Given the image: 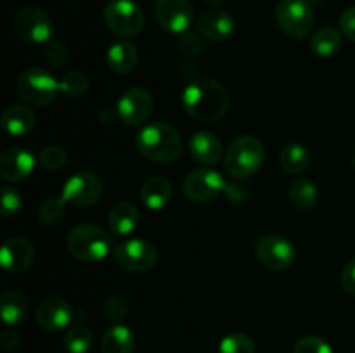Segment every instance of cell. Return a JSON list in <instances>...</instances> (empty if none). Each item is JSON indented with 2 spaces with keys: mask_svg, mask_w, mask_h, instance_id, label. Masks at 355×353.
Listing matches in <instances>:
<instances>
[{
  "mask_svg": "<svg viewBox=\"0 0 355 353\" xmlns=\"http://www.w3.org/2000/svg\"><path fill=\"white\" fill-rule=\"evenodd\" d=\"M218 353H255V343L248 334L231 332L220 339Z\"/></svg>",
  "mask_w": 355,
  "mask_h": 353,
  "instance_id": "obj_31",
  "label": "cell"
},
{
  "mask_svg": "<svg viewBox=\"0 0 355 353\" xmlns=\"http://www.w3.org/2000/svg\"><path fill=\"white\" fill-rule=\"evenodd\" d=\"M342 286L347 294L355 296V258L349 260L342 270Z\"/></svg>",
  "mask_w": 355,
  "mask_h": 353,
  "instance_id": "obj_40",
  "label": "cell"
},
{
  "mask_svg": "<svg viewBox=\"0 0 355 353\" xmlns=\"http://www.w3.org/2000/svg\"><path fill=\"white\" fill-rule=\"evenodd\" d=\"M263 145L259 138L252 135H243L232 141L224 154V166L227 173L234 179H248L255 175L263 165Z\"/></svg>",
  "mask_w": 355,
  "mask_h": 353,
  "instance_id": "obj_3",
  "label": "cell"
},
{
  "mask_svg": "<svg viewBox=\"0 0 355 353\" xmlns=\"http://www.w3.org/2000/svg\"><path fill=\"white\" fill-rule=\"evenodd\" d=\"M279 161L284 172L298 175V173L305 172L311 165V152L302 144H288L281 151Z\"/></svg>",
  "mask_w": 355,
  "mask_h": 353,
  "instance_id": "obj_27",
  "label": "cell"
},
{
  "mask_svg": "<svg viewBox=\"0 0 355 353\" xmlns=\"http://www.w3.org/2000/svg\"><path fill=\"white\" fill-rule=\"evenodd\" d=\"M12 31L24 44H47L54 35V21L45 10L23 7L14 14Z\"/></svg>",
  "mask_w": 355,
  "mask_h": 353,
  "instance_id": "obj_6",
  "label": "cell"
},
{
  "mask_svg": "<svg viewBox=\"0 0 355 353\" xmlns=\"http://www.w3.org/2000/svg\"><path fill=\"white\" fill-rule=\"evenodd\" d=\"M89 78L87 75L80 71H69L62 76V80L59 82V90L62 93H66L68 97H80L85 96L87 90H89Z\"/></svg>",
  "mask_w": 355,
  "mask_h": 353,
  "instance_id": "obj_32",
  "label": "cell"
},
{
  "mask_svg": "<svg viewBox=\"0 0 355 353\" xmlns=\"http://www.w3.org/2000/svg\"><path fill=\"white\" fill-rule=\"evenodd\" d=\"M103 353H134L135 336L127 325H113L101 339Z\"/></svg>",
  "mask_w": 355,
  "mask_h": 353,
  "instance_id": "obj_25",
  "label": "cell"
},
{
  "mask_svg": "<svg viewBox=\"0 0 355 353\" xmlns=\"http://www.w3.org/2000/svg\"><path fill=\"white\" fill-rule=\"evenodd\" d=\"M66 211V203L62 201V197H51V199L44 201L38 208V221L45 227H52V225L59 224L64 217Z\"/></svg>",
  "mask_w": 355,
  "mask_h": 353,
  "instance_id": "obj_30",
  "label": "cell"
},
{
  "mask_svg": "<svg viewBox=\"0 0 355 353\" xmlns=\"http://www.w3.org/2000/svg\"><path fill=\"white\" fill-rule=\"evenodd\" d=\"M225 182L218 172L211 168L193 170L184 179V194L194 203H208L224 190Z\"/></svg>",
  "mask_w": 355,
  "mask_h": 353,
  "instance_id": "obj_14",
  "label": "cell"
},
{
  "mask_svg": "<svg viewBox=\"0 0 355 353\" xmlns=\"http://www.w3.org/2000/svg\"><path fill=\"white\" fill-rule=\"evenodd\" d=\"M180 102L191 118L203 123H211L227 113L229 92L215 80L198 78L184 89Z\"/></svg>",
  "mask_w": 355,
  "mask_h": 353,
  "instance_id": "obj_1",
  "label": "cell"
},
{
  "mask_svg": "<svg viewBox=\"0 0 355 353\" xmlns=\"http://www.w3.org/2000/svg\"><path fill=\"white\" fill-rule=\"evenodd\" d=\"M207 3H210V6H218V3H222L224 0H205Z\"/></svg>",
  "mask_w": 355,
  "mask_h": 353,
  "instance_id": "obj_42",
  "label": "cell"
},
{
  "mask_svg": "<svg viewBox=\"0 0 355 353\" xmlns=\"http://www.w3.org/2000/svg\"><path fill=\"white\" fill-rule=\"evenodd\" d=\"M189 151L196 161L203 165H215L222 159L224 154V145L222 141L211 132H198L191 137Z\"/></svg>",
  "mask_w": 355,
  "mask_h": 353,
  "instance_id": "obj_19",
  "label": "cell"
},
{
  "mask_svg": "<svg viewBox=\"0 0 355 353\" xmlns=\"http://www.w3.org/2000/svg\"><path fill=\"white\" fill-rule=\"evenodd\" d=\"M196 28L207 40L224 42L236 31V21L227 10L210 9L198 17Z\"/></svg>",
  "mask_w": 355,
  "mask_h": 353,
  "instance_id": "obj_17",
  "label": "cell"
},
{
  "mask_svg": "<svg viewBox=\"0 0 355 353\" xmlns=\"http://www.w3.org/2000/svg\"><path fill=\"white\" fill-rule=\"evenodd\" d=\"M59 82L44 68H28L17 80V93L31 106H47L55 99Z\"/></svg>",
  "mask_w": 355,
  "mask_h": 353,
  "instance_id": "obj_5",
  "label": "cell"
},
{
  "mask_svg": "<svg viewBox=\"0 0 355 353\" xmlns=\"http://www.w3.org/2000/svg\"><path fill=\"white\" fill-rule=\"evenodd\" d=\"M139 210L135 204L118 203L110 211V228L114 235H128L137 228Z\"/></svg>",
  "mask_w": 355,
  "mask_h": 353,
  "instance_id": "obj_23",
  "label": "cell"
},
{
  "mask_svg": "<svg viewBox=\"0 0 355 353\" xmlns=\"http://www.w3.org/2000/svg\"><path fill=\"white\" fill-rule=\"evenodd\" d=\"M38 163L47 172H58V170L64 168L68 163V152L61 145H47L45 149H42Z\"/></svg>",
  "mask_w": 355,
  "mask_h": 353,
  "instance_id": "obj_33",
  "label": "cell"
},
{
  "mask_svg": "<svg viewBox=\"0 0 355 353\" xmlns=\"http://www.w3.org/2000/svg\"><path fill=\"white\" fill-rule=\"evenodd\" d=\"M128 314L127 301L121 296H110L104 303V315L113 322H121Z\"/></svg>",
  "mask_w": 355,
  "mask_h": 353,
  "instance_id": "obj_38",
  "label": "cell"
},
{
  "mask_svg": "<svg viewBox=\"0 0 355 353\" xmlns=\"http://www.w3.org/2000/svg\"><path fill=\"white\" fill-rule=\"evenodd\" d=\"M179 47L182 54L187 55V57H198L203 52V42H201V38L196 33L187 30L179 37Z\"/></svg>",
  "mask_w": 355,
  "mask_h": 353,
  "instance_id": "obj_37",
  "label": "cell"
},
{
  "mask_svg": "<svg viewBox=\"0 0 355 353\" xmlns=\"http://www.w3.org/2000/svg\"><path fill=\"white\" fill-rule=\"evenodd\" d=\"M153 16L159 28L170 33L182 35L193 24L194 10L189 0H156Z\"/></svg>",
  "mask_w": 355,
  "mask_h": 353,
  "instance_id": "obj_13",
  "label": "cell"
},
{
  "mask_svg": "<svg viewBox=\"0 0 355 353\" xmlns=\"http://www.w3.org/2000/svg\"><path fill=\"white\" fill-rule=\"evenodd\" d=\"M21 204H23V199H21L19 192L10 187H2V199H0V213H2L3 218H9L12 215H16L17 211L21 210Z\"/></svg>",
  "mask_w": 355,
  "mask_h": 353,
  "instance_id": "obj_36",
  "label": "cell"
},
{
  "mask_svg": "<svg viewBox=\"0 0 355 353\" xmlns=\"http://www.w3.org/2000/svg\"><path fill=\"white\" fill-rule=\"evenodd\" d=\"M135 145L146 159L155 163H172L182 154V138L172 125L155 121L146 125L135 137Z\"/></svg>",
  "mask_w": 355,
  "mask_h": 353,
  "instance_id": "obj_2",
  "label": "cell"
},
{
  "mask_svg": "<svg viewBox=\"0 0 355 353\" xmlns=\"http://www.w3.org/2000/svg\"><path fill=\"white\" fill-rule=\"evenodd\" d=\"M73 320V308L62 298H47L37 308V322L49 332L66 329Z\"/></svg>",
  "mask_w": 355,
  "mask_h": 353,
  "instance_id": "obj_15",
  "label": "cell"
},
{
  "mask_svg": "<svg viewBox=\"0 0 355 353\" xmlns=\"http://www.w3.org/2000/svg\"><path fill=\"white\" fill-rule=\"evenodd\" d=\"M94 345V334L89 325L78 324L71 325L64 334V348L68 353H89Z\"/></svg>",
  "mask_w": 355,
  "mask_h": 353,
  "instance_id": "obj_29",
  "label": "cell"
},
{
  "mask_svg": "<svg viewBox=\"0 0 355 353\" xmlns=\"http://www.w3.org/2000/svg\"><path fill=\"white\" fill-rule=\"evenodd\" d=\"M0 343H2L3 350L12 352V350H16L21 345V338L14 329H3L2 336H0Z\"/></svg>",
  "mask_w": 355,
  "mask_h": 353,
  "instance_id": "obj_41",
  "label": "cell"
},
{
  "mask_svg": "<svg viewBox=\"0 0 355 353\" xmlns=\"http://www.w3.org/2000/svg\"><path fill=\"white\" fill-rule=\"evenodd\" d=\"M28 310H30L28 298L19 291H6L0 296V314L7 325L21 324L26 318Z\"/></svg>",
  "mask_w": 355,
  "mask_h": 353,
  "instance_id": "obj_24",
  "label": "cell"
},
{
  "mask_svg": "<svg viewBox=\"0 0 355 353\" xmlns=\"http://www.w3.org/2000/svg\"><path fill=\"white\" fill-rule=\"evenodd\" d=\"M68 249L80 262H101L110 255L111 237L104 228L94 224L76 225L68 235Z\"/></svg>",
  "mask_w": 355,
  "mask_h": 353,
  "instance_id": "obj_4",
  "label": "cell"
},
{
  "mask_svg": "<svg viewBox=\"0 0 355 353\" xmlns=\"http://www.w3.org/2000/svg\"><path fill=\"white\" fill-rule=\"evenodd\" d=\"M311 48L319 57H331L342 48V33L333 26L321 28L312 37Z\"/></svg>",
  "mask_w": 355,
  "mask_h": 353,
  "instance_id": "obj_26",
  "label": "cell"
},
{
  "mask_svg": "<svg viewBox=\"0 0 355 353\" xmlns=\"http://www.w3.org/2000/svg\"><path fill=\"white\" fill-rule=\"evenodd\" d=\"M107 66L116 75H127L134 71L139 62V52L132 42L118 40L107 48Z\"/></svg>",
  "mask_w": 355,
  "mask_h": 353,
  "instance_id": "obj_20",
  "label": "cell"
},
{
  "mask_svg": "<svg viewBox=\"0 0 355 353\" xmlns=\"http://www.w3.org/2000/svg\"><path fill=\"white\" fill-rule=\"evenodd\" d=\"M153 109H155V99L142 87H132L125 90L116 106L120 121L127 127H139L146 123L153 114Z\"/></svg>",
  "mask_w": 355,
  "mask_h": 353,
  "instance_id": "obj_11",
  "label": "cell"
},
{
  "mask_svg": "<svg viewBox=\"0 0 355 353\" xmlns=\"http://www.w3.org/2000/svg\"><path fill=\"white\" fill-rule=\"evenodd\" d=\"M35 168V158L23 147H9L0 156V175L7 182H23Z\"/></svg>",
  "mask_w": 355,
  "mask_h": 353,
  "instance_id": "obj_18",
  "label": "cell"
},
{
  "mask_svg": "<svg viewBox=\"0 0 355 353\" xmlns=\"http://www.w3.org/2000/svg\"><path fill=\"white\" fill-rule=\"evenodd\" d=\"M103 196V180L92 172H78L66 180L62 201L73 206H92Z\"/></svg>",
  "mask_w": 355,
  "mask_h": 353,
  "instance_id": "obj_10",
  "label": "cell"
},
{
  "mask_svg": "<svg viewBox=\"0 0 355 353\" xmlns=\"http://www.w3.org/2000/svg\"><path fill=\"white\" fill-rule=\"evenodd\" d=\"M35 113L26 106L14 104L9 106L2 114V127L12 137H23L30 134L35 127Z\"/></svg>",
  "mask_w": 355,
  "mask_h": 353,
  "instance_id": "obj_21",
  "label": "cell"
},
{
  "mask_svg": "<svg viewBox=\"0 0 355 353\" xmlns=\"http://www.w3.org/2000/svg\"><path fill=\"white\" fill-rule=\"evenodd\" d=\"M257 258L270 270H286L295 262V248L291 241L279 234H267L257 239Z\"/></svg>",
  "mask_w": 355,
  "mask_h": 353,
  "instance_id": "obj_12",
  "label": "cell"
},
{
  "mask_svg": "<svg viewBox=\"0 0 355 353\" xmlns=\"http://www.w3.org/2000/svg\"><path fill=\"white\" fill-rule=\"evenodd\" d=\"M293 353H333V350L329 343L319 336H305V338L298 339Z\"/></svg>",
  "mask_w": 355,
  "mask_h": 353,
  "instance_id": "obj_34",
  "label": "cell"
},
{
  "mask_svg": "<svg viewBox=\"0 0 355 353\" xmlns=\"http://www.w3.org/2000/svg\"><path fill=\"white\" fill-rule=\"evenodd\" d=\"M44 55L45 59H47L49 64L58 66V68L59 66H64L69 59L68 48H66V45L59 40H49L47 44H45Z\"/></svg>",
  "mask_w": 355,
  "mask_h": 353,
  "instance_id": "obj_35",
  "label": "cell"
},
{
  "mask_svg": "<svg viewBox=\"0 0 355 353\" xmlns=\"http://www.w3.org/2000/svg\"><path fill=\"white\" fill-rule=\"evenodd\" d=\"M340 28H342V33L355 44V6L343 10L340 17Z\"/></svg>",
  "mask_w": 355,
  "mask_h": 353,
  "instance_id": "obj_39",
  "label": "cell"
},
{
  "mask_svg": "<svg viewBox=\"0 0 355 353\" xmlns=\"http://www.w3.org/2000/svg\"><path fill=\"white\" fill-rule=\"evenodd\" d=\"M104 23L118 37L130 38L141 33L146 17L134 0H111L104 7Z\"/></svg>",
  "mask_w": 355,
  "mask_h": 353,
  "instance_id": "obj_7",
  "label": "cell"
},
{
  "mask_svg": "<svg viewBox=\"0 0 355 353\" xmlns=\"http://www.w3.org/2000/svg\"><path fill=\"white\" fill-rule=\"evenodd\" d=\"M276 21L288 37L302 40L314 28V10L309 0H279Z\"/></svg>",
  "mask_w": 355,
  "mask_h": 353,
  "instance_id": "obj_8",
  "label": "cell"
},
{
  "mask_svg": "<svg viewBox=\"0 0 355 353\" xmlns=\"http://www.w3.org/2000/svg\"><path fill=\"white\" fill-rule=\"evenodd\" d=\"M0 262L10 273H21L30 269L35 262V248L28 239L10 237L2 244Z\"/></svg>",
  "mask_w": 355,
  "mask_h": 353,
  "instance_id": "obj_16",
  "label": "cell"
},
{
  "mask_svg": "<svg viewBox=\"0 0 355 353\" xmlns=\"http://www.w3.org/2000/svg\"><path fill=\"white\" fill-rule=\"evenodd\" d=\"M141 199L149 210H163L172 199V185L163 176H149L141 187Z\"/></svg>",
  "mask_w": 355,
  "mask_h": 353,
  "instance_id": "obj_22",
  "label": "cell"
},
{
  "mask_svg": "<svg viewBox=\"0 0 355 353\" xmlns=\"http://www.w3.org/2000/svg\"><path fill=\"white\" fill-rule=\"evenodd\" d=\"M290 201L298 210H311L319 201V189L307 179L295 180L290 185Z\"/></svg>",
  "mask_w": 355,
  "mask_h": 353,
  "instance_id": "obj_28",
  "label": "cell"
},
{
  "mask_svg": "<svg viewBox=\"0 0 355 353\" xmlns=\"http://www.w3.org/2000/svg\"><path fill=\"white\" fill-rule=\"evenodd\" d=\"M156 248L144 239H130L118 244L113 251V258L123 270L132 273L148 272L156 263Z\"/></svg>",
  "mask_w": 355,
  "mask_h": 353,
  "instance_id": "obj_9",
  "label": "cell"
}]
</instances>
